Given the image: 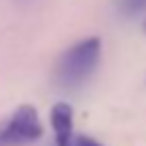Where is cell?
I'll return each mask as SVG.
<instances>
[{"instance_id": "1", "label": "cell", "mask_w": 146, "mask_h": 146, "mask_svg": "<svg viewBox=\"0 0 146 146\" xmlns=\"http://www.w3.org/2000/svg\"><path fill=\"white\" fill-rule=\"evenodd\" d=\"M101 50L103 45H101L99 36H86V39H80L78 43H73L71 47H67L60 54L54 69V78L58 86L69 88V90L84 86L99 67Z\"/></svg>"}, {"instance_id": "2", "label": "cell", "mask_w": 146, "mask_h": 146, "mask_svg": "<svg viewBox=\"0 0 146 146\" xmlns=\"http://www.w3.org/2000/svg\"><path fill=\"white\" fill-rule=\"evenodd\" d=\"M43 125L35 105H19L0 125V146H28L41 140Z\"/></svg>"}, {"instance_id": "3", "label": "cell", "mask_w": 146, "mask_h": 146, "mask_svg": "<svg viewBox=\"0 0 146 146\" xmlns=\"http://www.w3.org/2000/svg\"><path fill=\"white\" fill-rule=\"evenodd\" d=\"M50 125L54 129V144L56 146H73L78 133L73 131V108L67 101H60L50 112Z\"/></svg>"}, {"instance_id": "4", "label": "cell", "mask_w": 146, "mask_h": 146, "mask_svg": "<svg viewBox=\"0 0 146 146\" xmlns=\"http://www.w3.org/2000/svg\"><path fill=\"white\" fill-rule=\"evenodd\" d=\"M116 9L127 17L146 13V0H116Z\"/></svg>"}, {"instance_id": "5", "label": "cell", "mask_w": 146, "mask_h": 146, "mask_svg": "<svg viewBox=\"0 0 146 146\" xmlns=\"http://www.w3.org/2000/svg\"><path fill=\"white\" fill-rule=\"evenodd\" d=\"M73 146H105V144H101L99 140H95V137H90V135L78 133V135H75V140H73Z\"/></svg>"}, {"instance_id": "6", "label": "cell", "mask_w": 146, "mask_h": 146, "mask_svg": "<svg viewBox=\"0 0 146 146\" xmlns=\"http://www.w3.org/2000/svg\"><path fill=\"white\" fill-rule=\"evenodd\" d=\"M142 30H144V35H146V17H144V22H142Z\"/></svg>"}]
</instances>
